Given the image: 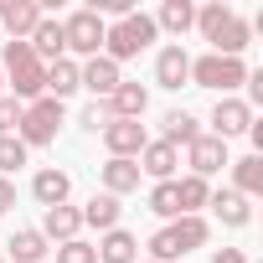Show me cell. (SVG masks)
Instances as JSON below:
<instances>
[{
  "mask_svg": "<svg viewBox=\"0 0 263 263\" xmlns=\"http://www.w3.org/2000/svg\"><path fill=\"white\" fill-rule=\"evenodd\" d=\"M212 263H248V258H242L237 248H217V253H212Z\"/></svg>",
  "mask_w": 263,
  "mask_h": 263,
  "instance_id": "35",
  "label": "cell"
},
{
  "mask_svg": "<svg viewBox=\"0 0 263 263\" xmlns=\"http://www.w3.org/2000/svg\"><path fill=\"white\" fill-rule=\"evenodd\" d=\"M103 108H108V119H145L150 88H145V83H119V88L103 98Z\"/></svg>",
  "mask_w": 263,
  "mask_h": 263,
  "instance_id": "13",
  "label": "cell"
},
{
  "mask_svg": "<svg viewBox=\"0 0 263 263\" xmlns=\"http://www.w3.org/2000/svg\"><path fill=\"white\" fill-rule=\"evenodd\" d=\"M176 196H181V217H201V206H206L212 186H206L201 176H181V181H176Z\"/></svg>",
  "mask_w": 263,
  "mask_h": 263,
  "instance_id": "28",
  "label": "cell"
},
{
  "mask_svg": "<svg viewBox=\"0 0 263 263\" xmlns=\"http://www.w3.org/2000/svg\"><path fill=\"white\" fill-rule=\"evenodd\" d=\"M119 196H108V191H98L88 206H83V227H98V232H114L119 227Z\"/></svg>",
  "mask_w": 263,
  "mask_h": 263,
  "instance_id": "24",
  "label": "cell"
},
{
  "mask_svg": "<svg viewBox=\"0 0 263 263\" xmlns=\"http://www.w3.org/2000/svg\"><path fill=\"white\" fill-rule=\"evenodd\" d=\"M36 232H42L47 242H72V237L83 232V212H78V206H47Z\"/></svg>",
  "mask_w": 263,
  "mask_h": 263,
  "instance_id": "17",
  "label": "cell"
},
{
  "mask_svg": "<svg viewBox=\"0 0 263 263\" xmlns=\"http://www.w3.org/2000/svg\"><path fill=\"white\" fill-rule=\"evenodd\" d=\"M103 31H108V21H98L88 6L83 11H72V16H62V42H67V52L72 57H98L103 52Z\"/></svg>",
  "mask_w": 263,
  "mask_h": 263,
  "instance_id": "7",
  "label": "cell"
},
{
  "mask_svg": "<svg viewBox=\"0 0 263 263\" xmlns=\"http://www.w3.org/2000/svg\"><path fill=\"white\" fill-rule=\"evenodd\" d=\"M196 135H201V124H196V114H186V108H171V114H165V135H160V140H165L171 150L191 145Z\"/></svg>",
  "mask_w": 263,
  "mask_h": 263,
  "instance_id": "27",
  "label": "cell"
},
{
  "mask_svg": "<svg viewBox=\"0 0 263 263\" xmlns=\"http://www.w3.org/2000/svg\"><path fill=\"white\" fill-rule=\"evenodd\" d=\"M206 237H212L206 217H176V222H165L160 232H150L145 248H150V263H176V258L206 248Z\"/></svg>",
  "mask_w": 263,
  "mask_h": 263,
  "instance_id": "3",
  "label": "cell"
},
{
  "mask_svg": "<svg viewBox=\"0 0 263 263\" xmlns=\"http://www.w3.org/2000/svg\"><path fill=\"white\" fill-rule=\"evenodd\" d=\"M206 206H212V212H217V222H222V227H232V232L253 222V206H248V196H237L232 186L212 191V196H206Z\"/></svg>",
  "mask_w": 263,
  "mask_h": 263,
  "instance_id": "16",
  "label": "cell"
},
{
  "mask_svg": "<svg viewBox=\"0 0 263 263\" xmlns=\"http://www.w3.org/2000/svg\"><path fill=\"white\" fill-rule=\"evenodd\" d=\"M232 191L237 196H263V155H242V160H232Z\"/></svg>",
  "mask_w": 263,
  "mask_h": 263,
  "instance_id": "23",
  "label": "cell"
},
{
  "mask_svg": "<svg viewBox=\"0 0 263 263\" xmlns=\"http://www.w3.org/2000/svg\"><path fill=\"white\" fill-rule=\"evenodd\" d=\"M150 212H155V217H165V222H176V217H181L176 181H155V186H150Z\"/></svg>",
  "mask_w": 263,
  "mask_h": 263,
  "instance_id": "29",
  "label": "cell"
},
{
  "mask_svg": "<svg viewBox=\"0 0 263 263\" xmlns=\"http://www.w3.org/2000/svg\"><path fill=\"white\" fill-rule=\"evenodd\" d=\"M16 206V181H6V176H0V217H6Z\"/></svg>",
  "mask_w": 263,
  "mask_h": 263,
  "instance_id": "34",
  "label": "cell"
},
{
  "mask_svg": "<svg viewBox=\"0 0 263 263\" xmlns=\"http://www.w3.org/2000/svg\"><path fill=\"white\" fill-rule=\"evenodd\" d=\"M62 119H67V108L57 103V98H36V103H26L21 108V124H16V140L26 145V150H47V145H57V129H62Z\"/></svg>",
  "mask_w": 263,
  "mask_h": 263,
  "instance_id": "5",
  "label": "cell"
},
{
  "mask_svg": "<svg viewBox=\"0 0 263 263\" xmlns=\"http://www.w3.org/2000/svg\"><path fill=\"white\" fill-rule=\"evenodd\" d=\"M26 155H31V150H26L16 135H0V176H6V181H11V176L26 165Z\"/></svg>",
  "mask_w": 263,
  "mask_h": 263,
  "instance_id": "30",
  "label": "cell"
},
{
  "mask_svg": "<svg viewBox=\"0 0 263 263\" xmlns=\"http://www.w3.org/2000/svg\"><path fill=\"white\" fill-rule=\"evenodd\" d=\"M248 124H253V108L242 103V98H217V108H212V135L227 145V140H237V135H248Z\"/></svg>",
  "mask_w": 263,
  "mask_h": 263,
  "instance_id": "12",
  "label": "cell"
},
{
  "mask_svg": "<svg viewBox=\"0 0 263 263\" xmlns=\"http://www.w3.org/2000/svg\"><path fill=\"white\" fill-rule=\"evenodd\" d=\"M57 263H98V253H93V242L72 237V242H57Z\"/></svg>",
  "mask_w": 263,
  "mask_h": 263,
  "instance_id": "31",
  "label": "cell"
},
{
  "mask_svg": "<svg viewBox=\"0 0 263 263\" xmlns=\"http://www.w3.org/2000/svg\"><path fill=\"white\" fill-rule=\"evenodd\" d=\"M0 78H6V88H11L16 103H36L47 93V67L36 62V52L26 42H6V47H0Z\"/></svg>",
  "mask_w": 263,
  "mask_h": 263,
  "instance_id": "2",
  "label": "cell"
},
{
  "mask_svg": "<svg viewBox=\"0 0 263 263\" xmlns=\"http://www.w3.org/2000/svg\"><path fill=\"white\" fill-rule=\"evenodd\" d=\"M155 36H160L155 21H150L145 11H135V16H124V21H114V26L103 31V57L119 67V62H129V57H140Z\"/></svg>",
  "mask_w": 263,
  "mask_h": 263,
  "instance_id": "4",
  "label": "cell"
},
{
  "mask_svg": "<svg viewBox=\"0 0 263 263\" xmlns=\"http://www.w3.org/2000/svg\"><path fill=\"white\" fill-rule=\"evenodd\" d=\"M0 263H6V258H0Z\"/></svg>",
  "mask_w": 263,
  "mask_h": 263,
  "instance_id": "38",
  "label": "cell"
},
{
  "mask_svg": "<svg viewBox=\"0 0 263 263\" xmlns=\"http://www.w3.org/2000/svg\"><path fill=\"white\" fill-rule=\"evenodd\" d=\"M98 135H103L108 160H140V150L150 145V135H145V124H140V119H108Z\"/></svg>",
  "mask_w": 263,
  "mask_h": 263,
  "instance_id": "8",
  "label": "cell"
},
{
  "mask_svg": "<svg viewBox=\"0 0 263 263\" xmlns=\"http://www.w3.org/2000/svg\"><path fill=\"white\" fill-rule=\"evenodd\" d=\"M67 93H78V62L72 57H57V62H47V98H67Z\"/></svg>",
  "mask_w": 263,
  "mask_h": 263,
  "instance_id": "25",
  "label": "cell"
},
{
  "mask_svg": "<svg viewBox=\"0 0 263 263\" xmlns=\"http://www.w3.org/2000/svg\"><path fill=\"white\" fill-rule=\"evenodd\" d=\"M11 258L16 263H47V237L36 232V227H21V232H11Z\"/></svg>",
  "mask_w": 263,
  "mask_h": 263,
  "instance_id": "26",
  "label": "cell"
},
{
  "mask_svg": "<svg viewBox=\"0 0 263 263\" xmlns=\"http://www.w3.org/2000/svg\"><path fill=\"white\" fill-rule=\"evenodd\" d=\"M155 21V31H171V36H186L191 26H196V6L191 0H165V6L150 16Z\"/></svg>",
  "mask_w": 263,
  "mask_h": 263,
  "instance_id": "22",
  "label": "cell"
},
{
  "mask_svg": "<svg viewBox=\"0 0 263 263\" xmlns=\"http://www.w3.org/2000/svg\"><path fill=\"white\" fill-rule=\"evenodd\" d=\"M242 83H248V62L242 57H217V52L191 57V88H212V93L232 98V88H242Z\"/></svg>",
  "mask_w": 263,
  "mask_h": 263,
  "instance_id": "6",
  "label": "cell"
},
{
  "mask_svg": "<svg viewBox=\"0 0 263 263\" xmlns=\"http://www.w3.org/2000/svg\"><path fill=\"white\" fill-rule=\"evenodd\" d=\"M155 83H160V88H171V93L191 83V52H186L181 42H171V47H160V52H155Z\"/></svg>",
  "mask_w": 263,
  "mask_h": 263,
  "instance_id": "10",
  "label": "cell"
},
{
  "mask_svg": "<svg viewBox=\"0 0 263 263\" xmlns=\"http://www.w3.org/2000/svg\"><path fill=\"white\" fill-rule=\"evenodd\" d=\"M0 98H6V78H0Z\"/></svg>",
  "mask_w": 263,
  "mask_h": 263,
  "instance_id": "37",
  "label": "cell"
},
{
  "mask_svg": "<svg viewBox=\"0 0 263 263\" xmlns=\"http://www.w3.org/2000/svg\"><path fill=\"white\" fill-rule=\"evenodd\" d=\"M145 263H150V258H145Z\"/></svg>",
  "mask_w": 263,
  "mask_h": 263,
  "instance_id": "39",
  "label": "cell"
},
{
  "mask_svg": "<svg viewBox=\"0 0 263 263\" xmlns=\"http://www.w3.org/2000/svg\"><path fill=\"white\" fill-rule=\"evenodd\" d=\"M42 6L36 0H11V11H6V31H11V42H31V31L42 26Z\"/></svg>",
  "mask_w": 263,
  "mask_h": 263,
  "instance_id": "21",
  "label": "cell"
},
{
  "mask_svg": "<svg viewBox=\"0 0 263 263\" xmlns=\"http://www.w3.org/2000/svg\"><path fill=\"white\" fill-rule=\"evenodd\" d=\"M119 83H124V78H119V67H114L103 52H98V57H88V62H78V88H88V93H93V103H103Z\"/></svg>",
  "mask_w": 263,
  "mask_h": 263,
  "instance_id": "11",
  "label": "cell"
},
{
  "mask_svg": "<svg viewBox=\"0 0 263 263\" xmlns=\"http://www.w3.org/2000/svg\"><path fill=\"white\" fill-rule=\"evenodd\" d=\"M196 31H201V42H212L217 57H242L248 42H253V26L227 6V0H212V6L196 11Z\"/></svg>",
  "mask_w": 263,
  "mask_h": 263,
  "instance_id": "1",
  "label": "cell"
},
{
  "mask_svg": "<svg viewBox=\"0 0 263 263\" xmlns=\"http://www.w3.org/2000/svg\"><path fill=\"white\" fill-rule=\"evenodd\" d=\"M31 196L42 201V212H47V206H67V196H72V176L57 171V165H47V171L31 176Z\"/></svg>",
  "mask_w": 263,
  "mask_h": 263,
  "instance_id": "15",
  "label": "cell"
},
{
  "mask_svg": "<svg viewBox=\"0 0 263 263\" xmlns=\"http://www.w3.org/2000/svg\"><path fill=\"white\" fill-rule=\"evenodd\" d=\"M140 176H150V181H176V165H181V150H171L165 140H150L145 150H140Z\"/></svg>",
  "mask_w": 263,
  "mask_h": 263,
  "instance_id": "14",
  "label": "cell"
},
{
  "mask_svg": "<svg viewBox=\"0 0 263 263\" xmlns=\"http://www.w3.org/2000/svg\"><path fill=\"white\" fill-rule=\"evenodd\" d=\"M93 253H98V263H140V237L124 232V227H114V232L98 237Z\"/></svg>",
  "mask_w": 263,
  "mask_h": 263,
  "instance_id": "18",
  "label": "cell"
},
{
  "mask_svg": "<svg viewBox=\"0 0 263 263\" xmlns=\"http://www.w3.org/2000/svg\"><path fill=\"white\" fill-rule=\"evenodd\" d=\"M31 52H36V62L47 67V62H57V57H67V42H62V21H52V16H42V26L31 31V42H26Z\"/></svg>",
  "mask_w": 263,
  "mask_h": 263,
  "instance_id": "19",
  "label": "cell"
},
{
  "mask_svg": "<svg viewBox=\"0 0 263 263\" xmlns=\"http://www.w3.org/2000/svg\"><path fill=\"white\" fill-rule=\"evenodd\" d=\"M21 108H26V103H16L11 93L0 98V135H16V124H21Z\"/></svg>",
  "mask_w": 263,
  "mask_h": 263,
  "instance_id": "32",
  "label": "cell"
},
{
  "mask_svg": "<svg viewBox=\"0 0 263 263\" xmlns=\"http://www.w3.org/2000/svg\"><path fill=\"white\" fill-rule=\"evenodd\" d=\"M78 124H83V129H93V135H98V129L108 124V108H103V103H88V108L78 114Z\"/></svg>",
  "mask_w": 263,
  "mask_h": 263,
  "instance_id": "33",
  "label": "cell"
},
{
  "mask_svg": "<svg viewBox=\"0 0 263 263\" xmlns=\"http://www.w3.org/2000/svg\"><path fill=\"white\" fill-rule=\"evenodd\" d=\"M6 11H11V0H0V21H6Z\"/></svg>",
  "mask_w": 263,
  "mask_h": 263,
  "instance_id": "36",
  "label": "cell"
},
{
  "mask_svg": "<svg viewBox=\"0 0 263 263\" xmlns=\"http://www.w3.org/2000/svg\"><path fill=\"white\" fill-rule=\"evenodd\" d=\"M186 165H191V176L212 181V176H217V171H227L232 160H227V145H222L217 135H196V140L186 145Z\"/></svg>",
  "mask_w": 263,
  "mask_h": 263,
  "instance_id": "9",
  "label": "cell"
},
{
  "mask_svg": "<svg viewBox=\"0 0 263 263\" xmlns=\"http://www.w3.org/2000/svg\"><path fill=\"white\" fill-rule=\"evenodd\" d=\"M98 181L108 196H129V191H140V165L135 160H103L98 165Z\"/></svg>",
  "mask_w": 263,
  "mask_h": 263,
  "instance_id": "20",
  "label": "cell"
}]
</instances>
